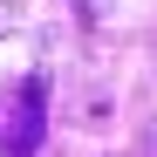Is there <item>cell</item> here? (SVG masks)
<instances>
[{
	"instance_id": "obj_1",
	"label": "cell",
	"mask_w": 157,
	"mask_h": 157,
	"mask_svg": "<svg viewBox=\"0 0 157 157\" xmlns=\"http://www.w3.org/2000/svg\"><path fill=\"white\" fill-rule=\"evenodd\" d=\"M41 130H48V75H28L14 109H7V157H34Z\"/></svg>"
}]
</instances>
